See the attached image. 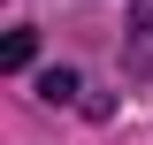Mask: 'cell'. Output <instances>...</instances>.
Segmentation results:
<instances>
[{
	"label": "cell",
	"mask_w": 153,
	"mask_h": 145,
	"mask_svg": "<svg viewBox=\"0 0 153 145\" xmlns=\"http://www.w3.org/2000/svg\"><path fill=\"white\" fill-rule=\"evenodd\" d=\"M31 54H38L31 31H8V38H0V69H31Z\"/></svg>",
	"instance_id": "obj_1"
},
{
	"label": "cell",
	"mask_w": 153,
	"mask_h": 145,
	"mask_svg": "<svg viewBox=\"0 0 153 145\" xmlns=\"http://www.w3.org/2000/svg\"><path fill=\"white\" fill-rule=\"evenodd\" d=\"M38 92H46V99H54V107H61V99H69V92H76V76H69V69H46V76H38Z\"/></svg>",
	"instance_id": "obj_2"
},
{
	"label": "cell",
	"mask_w": 153,
	"mask_h": 145,
	"mask_svg": "<svg viewBox=\"0 0 153 145\" xmlns=\"http://www.w3.org/2000/svg\"><path fill=\"white\" fill-rule=\"evenodd\" d=\"M130 31H138V46L153 54V0H138V8H130Z\"/></svg>",
	"instance_id": "obj_3"
}]
</instances>
